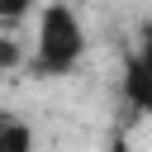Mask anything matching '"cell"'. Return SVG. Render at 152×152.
<instances>
[{
    "instance_id": "cell-4",
    "label": "cell",
    "mask_w": 152,
    "mask_h": 152,
    "mask_svg": "<svg viewBox=\"0 0 152 152\" xmlns=\"http://www.w3.org/2000/svg\"><path fill=\"white\" fill-rule=\"evenodd\" d=\"M19 62H28L24 48H19V38H0V71H10V66H19Z\"/></svg>"
},
{
    "instance_id": "cell-2",
    "label": "cell",
    "mask_w": 152,
    "mask_h": 152,
    "mask_svg": "<svg viewBox=\"0 0 152 152\" xmlns=\"http://www.w3.org/2000/svg\"><path fill=\"white\" fill-rule=\"evenodd\" d=\"M0 152H33V128L10 114V119L0 124Z\"/></svg>"
},
{
    "instance_id": "cell-1",
    "label": "cell",
    "mask_w": 152,
    "mask_h": 152,
    "mask_svg": "<svg viewBox=\"0 0 152 152\" xmlns=\"http://www.w3.org/2000/svg\"><path fill=\"white\" fill-rule=\"evenodd\" d=\"M86 48H90V33L76 14V5H43L38 14V33H33V48H28V71L52 81V76H66L86 62Z\"/></svg>"
},
{
    "instance_id": "cell-7",
    "label": "cell",
    "mask_w": 152,
    "mask_h": 152,
    "mask_svg": "<svg viewBox=\"0 0 152 152\" xmlns=\"http://www.w3.org/2000/svg\"><path fill=\"white\" fill-rule=\"evenodd\" d=\"M147 119H152V109H147Z\"/></svg>"
},
{
    "instance_id": "cell-6",
    "label": "cell",
    "mask_w": 152,
    "mask_h": 152,
    "mask_svg": "<svg viewBox=\"0 0 152 152\" xmlns=\"http://www.w3.org/2000/svg\"><path fill=\"white\" fill-rule=\"evenodd\" d=\"M62 5H81V0H62Z\"/></svg>"
},
{
    "instance_id": "cell-5",
    "label": "cell",
    "mask_w": 152,
    "mask_h": 152,
    "mask_svg": "<svg viewBox=\"0 0 152 152\" xmlns=\"http://www.w3.org/2000/svg\"><path fill=\"white\" fill-rule=\"evenodd\" d=\"M5 119H10V109H0V124H5Z\"/></svg>"
},
{
    "instance_id": "cell-3",
    "label": "cell",
    "mask_w": 152,
    "mask_h": 152,
    "mask_svg": "<svg viewBox=\"0 0 152 152\" xmlns=\"http://www.w3.org/2000/svg\"><path fill=\"white\" fill-rule=\"evenodd\" d=\"M28 14H33V0H0V28H14Z\"/></svg>"
}]
</instances>
